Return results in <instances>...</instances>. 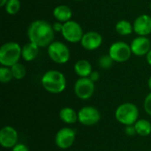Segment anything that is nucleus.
Here are the masks:
<instances>
[{"label": "nucleus", "instance_id": "f257e3e1", "mask_svg": "<svg viewBox=\"0 0 151 151\" xmlns=\"http://www.w3.org/2000/svg\"><path fill=\"white\" fill-rule=\"evenodd\" d=\"M27 37L29 42L35 43L39 48H48L54 42L55 31L50 22L43 19H36L28 26Z\"/></svg>", "mask_w": 151, "mask_h": 151}, {"label": "nucleus", "instance_id": "f03ea898", "mask_svg": "<svg viewBox=\"0 0 151 151\" xmlns=\"http://www.w3.org/2000/svg\"><path fill=\"white\" fill-rule=\"evenodd\" d=\"M43 88L51 94H59L66 88V79L64 73L58 70H49L42 77Z\"/></svg>", "mask_w": 151, "mask_h": 151}, {"label": "nucleus", "instance_id": "7ed1b4c3", "mask_svg": "<svg viewBox=\"0 0 151 151\" xmlns=\"http://www.w3.org/2000/svg\"><path fill=\"white\" fill-rule=\"evenodd\" d=\"M22 48L16 42H6L0 48V64L2 66L12 67L19 63Z\"/></svg>", "mask_w": 151, "mask_h": 151}, {"label": "nucleus", "instance_id": "20e7f679", "mask_svg": "<svg viewBox=\"0 0 151 151\" xmlns=\"http://www.w3.org/2000/svg\"><path fill=\"white\" fill-rule=\"evenodd\" d=\"M139 109L133 103H124L118 106L115 111V118L118 122L124 126L134 125L138 120Z\"/></svg>", "mask_w": 151, "mask_h": 151}, {"label": "nucleus", "instance_id": "39448f33", "mask_svg": "<svg viewBox=\"0 0 151 151\" xmlns=\"http://www.w3.org/2000/svg\"><path fill=\"white\" fill-rule=\"evenodd\" d=\"M47 51L50 58L58 65L66 64L71 58L69 48L60 41H54L51 42L49 45Z\"/></svg>", "mask_w": 151, "mask_h": 151}, {"label": "nucleus", "instance_id": "423d86ee", "mask_svg": "<svg viewBox=\"0 0 151 151\" xmlns=\"http://www.w3.org/2000/svg\"><path fill=\"white\" fill-rule=\"evenodd\" d=\"M108 54L114 60V62L125 63L129 60L133 53L130 44H127L122 41H117L110 46Z\"/></svg>", "mask_w": 151, "mask_h": 151}, {"label": "nucleus", "instance_id": "0eeeda50", "mask_svg": "<svg viewBox=\"0 0 151 151\" xmlns=\"http://www.w3.org/2000/svg\"><path fill=\"white\" fill-rule=\"evenodd\" d=\"M61 35L66 42L71 43H77L81 42L84 32L81 26L77 21L71 19L64 23Z\"/></svg>", "mask_w": 151, "mask_h": 151}, {"label": "nucleus", "instance_id": "6e6552de", "mask_svg": "<svg viewBox=\"0 0 151 151\" xmlns=\"http://www.w3.org/2000/svg\"><path fill=\"white\" fill-rule=\"evenodd\" d=\"M95 82H93L88 77L80 78L74 84V94L81 100H88L91 98L95 93Z\"/></svg>", "mask_w": 151, "mask_h": 151}, {"label": "nucleus", "instance_id": "1a4fd4ad", "mask_svg": "<svg viewBox=\"0 0 151 151\" xmlns=\"http://www.w3.org/2000/svg\"><path fill=\"white\" fill-rule=\"evenodd\" d=\"M78 119L84 126H94L101 119V113L96 107L87 105L81 108L78 111Z\"/></svg>", "mask_w": 151, "mask_h": 151}, {"label": "nucleus", "instance_id": "9d476101", "mask_svg": "<svg viewBox=\"0 0 151 151\" xmlns=\"http://www.w3.org/2000/svg\"><path fill=\"white\" fill-rule=\"evenodd\" d=\"M76 132L71 127H63L59 129L55 136V143L61 150H67L73 146L75 142Z\"/></svg>", "mask_w": 151, "mask_h": 151}, {"label": "nucleus", "instance_id": "9b49d317", "mask_svg": "<svg viewBox=\"0 0 151 151\" xmlns=\"http://www.w3.org/2000/svg\"><path fill=\"white\" fill-rule=\"evenodd\" d=\"M19 134L15 128L5 126L0 130V144L4 149H12L18 144Z\"/></svg>", "mask_w": 151, "mask_h": 151}, {"label": "nucleus", "instance_id": "f8f14e48", "mask_svg": "<svg viewBox=\"0 0 151 151\" xmlns=\"http://www.w3.org/2000/svg\"><path fill=\"white\" fill-rule=\"evenodd\" d=\"M102 43L103 36L96 31H88L84 33L81 41V45L86 50H96L102 45Z\"/></svg>", "mask_w": 151, "mask_h": 151}, {"label": "nucleus", "instance_id": "ddd939ff", "mask_svg": "<svg viewBox=\"0 0 151 151\" xmlns=\"http://www.w3.org/2000/svg\"><path fill=\"white\" fill-rule=\"evenodd\" d=\"M130 47L132 53L134 56L146 57L151 49L150 40L148 38V36H137L133 39Z\"/></svg>", "mask_w": 151, "mask_h": 151}, {"label": "nucleus", "instance_id": "4468645a", "mask_svg": "<svg viewBox=\"0 0 151 151\" xmlns=\"http://www.w3.org/2000/svg\"><path fill=\"white\" fill-rule=\"evenodd\" d=\"M134 32L138 36H148L151 34V16L142 14L138 16L134 23Z\"/></svg>", "mask_w": 151, "mask_h": 151}, {"label": "nucleus", "instance_id": "2eb2a0df", "mask_svg": "<svg viewBox=\"0 0 151 151\" xmlns=\"http://www.w3.org/2000/svg\"><path fill=\"white\" fill-rule=\"evenodd\" d=\"M53 16L57 21L65 23L71 20L73 16L72 9L65 4H59L53 9Z\"/></svg>", "mask_w": 151, "mask_h": 151}, {"label": "nucleus", "instance_id": "dca6fc26", "mask_svg": "<svg viewBox=\"0 0 151 151\" xmlns=\"http://www.w3.org/2000/svg\"><path fill=\"white\" fill-rule=\"evenodd\" d=\"M74 73L80 77V78H87L89 77L92 70V65L89 61L86 59H80L78 60L73 66Z\"/></svg>", "mask_w": 151, "mask_h": 151}, {"label": "nucleus", "instance_id": "f3484780", "mask_svg": "<svg viewBox=\"0 0 151 151\" xmlns=\"http://www.w3.org/2000/svg\"><path fill=\"white\" fill-rule=\"evenodd\" d=\"M39 49L40 48L37 45L31 42H28L22 47L21 58L27 62L34 61L39 54Z\"/></svg>", "mask_w": 151, "mask_h": 151}, {"label": "nucleus", "instance_id": "a211bd4d", "mask_svg": "<svg viewBox=\"0 0 151 151\" xmlns=\"http://www.w3.org/2000/svg\"><path fill=\"white\" fill-rule=\"evenodd\" d=\"M60 119L65 124L72 125L79 121L78 119V112L71 107H64L59 111Z\"/></svg>", "mask_w": 151, "mask_h": 151}, {"label": "nucleus", "instance_id": "6ab92c4d", "mask_svg": "<svg viewBox=\"0 0 151 151\" xmlns=\"http://www.w3.org/2000/svg\"><path fill=\"white\" fill-rule=\"evenodd\" d=\"M134 127L136 134L142 137L149 136L151 134V123L147 119H138L134 124Z\"/></svg>", "mask_w": 151, "mask_h": 151}, {"label": "nucleus", "instance_id": "aec40b11", "mask_svg": "<svg viewBox=\"0 0 151 151\" xmlns=\"http://www.w3.org/2000/svg\"><path fill=\"white\" fill-rule=\"evenodd\" d=\"M115 30L119 35L122 36H127L134 32V27L133 24L127 19H120L116 23Z\"/></svg>", "mask_w": 151, "mask_h": 151}, {"label": "nucleus", "instance_id": "412c9836", "mask_svg": "<svg viewBox=\"0 0 151 151\" xmlns=\"http://www.w3.org/2000/svg\"><path fill=\"white\" fill-rule=\"evenodd\" d=\"M4 8L7 14L16 15L21 8L20 0H8V2L6 3Z\"/></svg>", "mask_w": 151, "mask_h": 151}, {"label": "nucleus", "instance_id": "4be33fe9", "mask_svg": "<svg viewBox=\"0 0 151 151\" xmlns=\"http://www.w3.org/2000/svg\"><path fill=\"white\" fill-rule=\"evenodd\" d=\"M13 78L16 80H22L27 74V69L25 65L21 63H17L11 67Z\"/></svg>", "mask_w": 151, "mask_h": 151}, {"label": "nucleus", "instance_id": "5701e85b", "mask_svg": "<svg viewBox=\"0 0 151 151\" xmlns=\"http://www.w3.org/2000/svg\"><path fill=\"white\" fill-rule=\"evenodd\" d=\"M13 79V75L11 67L1 66L0 67V81L2 83H8Z\"/></svg>", "mask_w": 151, "mask_h": 151}, {"label": "nucleus", "instance_id": "b1692460", "mask_svg": "<svg viewBox=\"0 0 151 151\" xmlns=\"http://www.w3.org/2000/svg\"><path fill=\"white\" fill-rule=\"evenodd\" d=\"M113 64H114V60L111 58V56L109 54L103 55L98 59V65L102 69H104V70L111 68Z\"/></svg>", "mask_w": 151, "mask_h": 151}, {"label": "nucleus", "instance_id": "393cba45", "mask_svg": "<svg viewBox=\"0 0 151 151\" xmlns=\"http://www.w3.org/2000/svg\"><path fill=\"white\" fill-rule=\"evenodd\" d=\"M143 107L148 115L151 116V92L146 96L144 103H143Z\"/></svg>", "mask_w": 151, "mask_h": 151}, {"label": "nucleus", "instance_id": "a878e982", "mask_svg": "<svg viewBox=\"0 0 151 151\" xmlns=\"http://www.w3.org/2000/svg\"><path fill=\"white\" fill-rule=\"evenodd\" d=\"M125 134L127 135V136H134L136 135V130H135V127H134V125H131V126H126V128H125Z\"/></svg>", "mask_w": 151, "mask_h": 151}, {"label": "nucleus", "instance_id": "bb28decb", "mask_svg": "<svg viewBox=\"0 0 151 151\" xmlns=\"http://www.w3.org/2000/svg\"><path fill=\"white\" fill-rule=\"evenodd\" d=\"M12 151H30L28 147L24 144V143H18L17 145H15L12 149Z\"/></svg>", "mask_w": 151, "mask_h": 151}, {"label": "nucleus", "instance_id": "cd10ccee", "mask_svg": "<svg viewBox=\"0 0 151 151\" xmlns=\"http://www.w3.org/2000/svg\"><path fill=\"white\" fill-rule=\"evenodd\" d=\"M63 27H64V23L60 22V21H56L53 25H52V27L54 29L55 32H58V33H60L62 32V29H63Z\"/></svg>", "mask_w": 151, "mask_h": 151}, {"label": "nucleus", "instance_id": "c85d7f7f", "mask_svg": "<svg viewBox=\"0 0 151 151\" xmlns=\"http://www.w3.org/2000/svg\"><path fill=\"white\" fill-rule=\"evenodd\" d=\"M93 82H96L99 79H100V74H99V73L97 72V71H93L92 73H91V74L89 75V77H88Z\"/></svg>", "mask_w": 151, "mask_h": 151}, {"label": "nucleus", "instance_id": "c756f323", "mask_svg": "<svg viewBox=\"0 0 151 151\" xmlns=\"http://www.w3.org/2000/svg\"><path fill=\"white\" fill-rule=\"evenodd\" d=\"M146 60H147V62H148V64L151 65V49L149 51V53L146 55Z\"/></svg>", "mask_w": 151, "mask_h": 151}, {"label": "nucleus", "instance_id": "7c9ffc66", "mask_svg": "<svg viewBox=\"0 0 151 151\" xmlns=\"http://www.w3.org/2000/svg\"><path fill=\"white\" fill-rule=\"evenodd\" d=\"M7 2H8V0H0V6L1 7H4Z\"/></svg>", "mask_w": 151, "mask_h": 151}, {"label": "nucleus", "instance_id": "2f4dec72", "mask_svg": "<svg viewBox=\"0 0 151 151\" xmlns=\"http://www.w3.org/2000/svg\"><path fill=\"white\" fill-rule=\"evenodd\" d=\"M148 86H149V88L151 90V76L148 80Z\"/></svg>", "mask_w": 151, "mask_h": 151}, {"label": "nucleus", "instance_id": "473e14b6", "mask_svg": "<svg viewBox=\"0 0 151 151\" xmlns=\"http://www.w3.org/2000/svg\"><path fill=\"white\" fill-rule=\"evenodd\" d=\"M150 9L151 10V2H150Z\"/></svg>", "mask_w": 151, "mask_h": 151}, {"label": "nucleus", "instance_id": "72a5a7b5", "mask_svg": "<svg viewBox=\"0 0 151 151\" xmlns=\"http://www.w3.org/2000/svg\"><path fill=\"white\" fill-rule=\"evenodd\" d=\"M73 1H77L78 2V1H81V0H73Z\"/></svg>", "mask_w": 151, "mask_h": 151}]
</instances>
